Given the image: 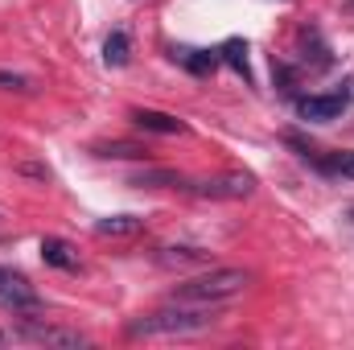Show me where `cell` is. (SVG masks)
I'll list each match as a JSON object with an SVG mask.
<instances>
[{"mask_svg": "<svg viewBox=\"0 0 354 350\" xmlns=\"http://www.w3.org/2000/svg\"><path fill=\"white\" fill-rule=\"evenodd\" d=\"M41 260L50 264V268L75 272V268H79V252H75L66 239H58V235H46V239H41Z\"/></svg>", "mask_w": 354, "mask_h": 350, "instance_id": "30bf717a", "label": "cell"}, {"mask_svg": "<svg viewBox=\"0 0 354 350\" xmlns=\"http://www.w3.org/2000/svg\"><path fill=\"white\" fill-rule=\"evenodd\" d=\"M157 264L169 268V272L206 268V264H210V252H206V248H189V243H169V248H157Z\"/></svg>", "mask_w": 354, "mask_h": 350, "instance_id": "52a82bcc", "label": "cell"}, {"mask_svg": "<svg viewBox=\"0 0 354 350\" xmlns=\"http://www.w3.org/2000/svg\"><path fill=\"white\" fill-rule=\"evenodd\" d=\"M223 322V305H189V301H169L161 309H149L140 317H132L124 326V334L132 342L140 338H194L206 334Z\"/></svg>", "mask_w": 354, "mask_h": 350, "instance_id": "6da1fadb", "label": "cell"}, {"mask_svg": "<svg viewBox=\"0 0 354 350\" xmlns=\"http://www.w3.org/2000/svg\"><path fill=\"white\" fill-rule=\"evenodd\" d=\"M174 62H181L189 75H210L223 58H218V50H194V46H181V50H174Z\"/></svg>", "mask_w": 354, "mask_h": 350, "instance_id": "7c38bea8", "label": "cell"}, {"mask_svg": "<svg viewBox=\"0 0 354 350\" xmlns=\"http://www.w3.org/2000/svg\"><path fill=\"white\" fill-rule=\"evenodd\" d=\"M346 111V95H297V116L309 124H330Z\"/></svg>", "mask_w": 354, "mask_h": 350, "instance_id": "8992f818", "label": "cell"}, {"mask_svg": "<svg viewBox=\"0 0 354 350\" xmlns=\"http://www.w3.org/2000/svg\"><path fill=\"white\" fill-rule=\"evenodd\" d=\"M91 153L103 161H145L149 157V149L136 140H103V145H91Z\"/></svg>", "mask_w": 354, "mask_h": 350, "instance_id": "8fae6325", "label": "cell"}, {"mask_svg": "<svg viewBox=\"0 0 354 350\" xmlns=\"http://www.w3.org/2000/svg\"><path fill=\"white\" fill-rule=\"evenodd\" d=\"M0 219H4V210H0Z\"/></svg>", "mask_w": 354, "mask_h": 350, "instance_id": "44dd1931", "label": "cell"}, {"mask_svg": "<svg viewBox=\"0 0 354 350\" xmlns=\"http://www.w3.org/2000/svg\"><path fill=\"white\" fill-rule=\"evenodd\" d=\"M17 174L37 177V181H50V169H46V165H37V161H21V165H17Z\"/></svg>", "mask_w": 354, "mask_h": 350, "instance_id": "d6986e66", "label": "cell"}, {"mask_svg": "<svg viewBox=\"0 0 354 350\" xmlns=\"http://www.w3.org/2000/svg\"><path fill=\"white\" fill-rule=\"evenodd\" d=\"M181 190H185V194H194V198H214V202H239V198L256 194V177L243 174V169H231V174H218V177H198V181H185Z\"/></svg>", "mask_w": 354, "mask_h": 350, "instance_id": "3957f363", "label": "cell"}, {"mask_svg": "<svg viewBox=\"0 0 354 350\" xmlns=\"http://www.w3.org/2000/svg\"><path fill=\"white\" fill-rule=\"evenodd\" d=\"M132 124L145 128V132H157V136H181V132H189L185 120H177L169 111H153V107H136L132 111Z\"/></svg>", "mask_w": 354, "mask_h": 350, "instance_id": "ba28073f", "label": "cell"}, {"mask_svg": "<svg viewBox=\"0 0 354 350\" xmlns=\"http://www.w3.org/2000/svg\"><path fill=\"white\" fill-rule=\"evenodd\" d=\"M145 231V219L140 214H111V219H99L95 223V235L99 239H128V235H140Z\"/></svg>", "mask_w": 354, "mask_h": 350, "instance_id": "9c48e42d", "label": "cell"}, {"mask_svg": "<svg viewBox=\"0 0 354 350\" xmlns=\"http://www.w3.org/2000/svg\"><path fill=\"white\" fill-rule=\"evenodd\" d=\"M0 305L12 309V313H33V309H41V297H37V288L21 272L0 268Z\"/></svg>", "mask_w": 354, "mask_h": 350, "instance_id": "5b68a950", "label": "cell"}, {"mask_svg": "<svg viewBox=\"0 0 354 350\" xmlns=\"http://www.w3.org/2000/svg\"><path fill=\"white\" fill-rule=\"evenodd\" d=\"M313 165H317L322 174H330V177H346V181H354V149H351V153H330V157H313Z\"/></svg>", "mask_w": 354, "mask_h": 350, "instance_id": "2e32d148", "label": "cell"}, {"mask_svg": "<svg viewBox=\"0 0 354 350\" xmlns=\"http://www.w3.org/2000/svg\"><path fill=\"white\" fill-rule=\"evenodd\" d=\"M218 58H223V62H227L235 75H243V83H252V71H248V42H243V37H231V42H223Z\"/></svg>", "mask_w": 354, "mask_h": 350, "instance_id": "9a60e30c", "label": "cell"}, {"mask_svg": "<svg viewBox=\"0 0 354 350\" xmlns=\"http://www.w3.org/2000/svg\"><path fill=\"white\" fill-rule=\"evenodd\" d=\"M17 338H25V342H37V347H54V350H79V347H87V334H79V330H71V326L33 322V317L17 326Z\"/></svg>", "mask_w": 354, "mask_h": 350, "instance_id": "277c9868", "label": "cell"}, {"mask_svg": "<svg viewBox=\"0 0 354 350\" xmlns=\"http://www.w3.org/2000/svg\"><path fill=\"white\" fill-rule=\"evenodd\" d=\"M128 58H132V42H128V33H124V29L107 33V42H103V66H128Z\"/></svg>", "mask_w": 354, "mask_h": 350, "instance_id": "5bb4252c", "label": "cell"}, {"mask_svg": "<svg viewBox=\"0 0 354 350\" xmlns=\"http://www.w3.org/2000/svg\"><path fill=\"white\" fill-rule=\"evenodd\" d=\"M132 185H140V190H181L185 177L174 174V169H140V174H132Z\"/></svg>", "mask_w": 354, "mask_h": 350, "instance_id": "4fadbf2b", "label": "cell"}, {"mask_svg": "<svg viewBox=\"0 0 354 350\" xmlns=\"http://www.w3.org/2000/svg\"><path fill=\"white\" fill-rule=\"evenodd\" d=\"M248 284H252V272H248V268H214V264H210V272H198V276L181 280L174 293H169V301L227 305V301H235Z\"/></svg>", "mask_w": 354, "mask_h": 350, "instance_id": "7a4b0ae2", "label": "cell"}, {"mask_svg": "<svg viewBox=\"0 0 354 350\" xmlns=\"http://www.w3.org/2000/svg\"><path fill=\"white\" fill-rule=\"evenodd\" d=\"M0 91H12V95H33V91H37V79L17 75V71H0Z\"/></svg>", "mask_w": 354, "mask_h": 350, "instance_id": "e0dca14e", "label": "cell"}, {"mask_svg": "<svg viewBox=\"0 0 354 350\" xmlns=\"http://www.w3.org/2000/svg\"><path fill=\"white\" fill-rule=\"evenodd\" d=\"M272 75H276V83H280V91H284V95H292V83H297V75H292L288 66H280V62H276V66H272Z\"/></svg>", "mask_w": 354, "mask_h": 350, "instance_id": "ac0fdd59", "label": "cell"}, {"mask_svg": "<svg viewBox=\"0 0 354 350\" xmlns=\"http://www.w3.org/2000/svg\"><path fill=\"white\" fill-rule=\"evenodd\" d=\"M12 342H17V330H0V350L12 347Z\"/></svg>", "mask_w": 354, "mask_h": 350, "instance_id": "ffe728a7", "label": "cell"}]
</instances>
